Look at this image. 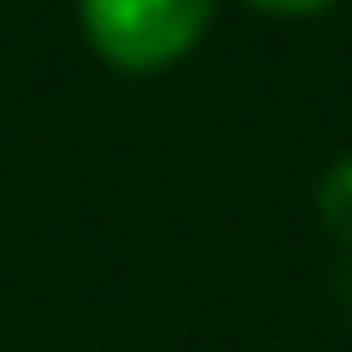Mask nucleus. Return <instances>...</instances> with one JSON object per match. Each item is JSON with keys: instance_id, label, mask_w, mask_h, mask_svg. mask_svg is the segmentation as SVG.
Returning <instances> with one entry per match:
<instances>
[{"instance_id": "f03ea898", "label": "nucleus", "mask_w": 352, "mask_h": 352, "mask_svg": "<svg viewBox=\"0 0 352 352\" xmlns=\"http://www.w3.org/2000/svg\"><path fill=\"white\" fill-rule=\"evenodd\" d=\"M317 212H323L329 235L352 247V153L323 170V182H317Z\"/></svg>"}, {"instance_id": "7ed1b4c3", "label": "nucleus", "mask_w": 352, "mask_h": 352, "mask_svg": "<svg viewBox=\"0 0 352 352\" xmlns=\"http://www.w3.org/2000/svg\"><path fill=\"white\" fill-rule=\"evenodd\" d=\"M247 6L276 12V18H311V12H323V6H335V0H247Z\"/></svg>"}, {"instance_id": "20e7f679", "label": "nucleus", "mask_w": 352, "mask_h": 352, "mask_svg": "<svg viewBox=\"0 0 352 352\" xmlns=\"http://www.w3.org/2000/svg\"><path fill=\"white\" fill-rule=\"evenodd\" d=\"M346 305H352V270H346Z\"/></svg>"}, {"instance_id": "f257e3e1", "label": "nucleus", "mask_w": 352, "mask_h": 352, "mask_svg": "<svg viewBox=\"0 0 352 352\" xmlns=\"http://www.w3.org/2000/svg\"><path fill=\"white\" fill-rule=\"evenodd\" d=\"M88 47L118 71H164L212 24V0H76Z\"/></svg>"}]
</instances>
